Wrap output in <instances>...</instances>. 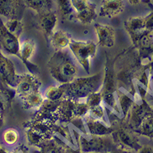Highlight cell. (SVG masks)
<instances>
[{
  "label": "cell",
  "mask_w": 153,
  "mask_h": 153,
  "mask_svg": "<svg viewBox=\"0 0 153 153\" xmlns=\"http://www.w3.org/2000/svg\"><path fill=\"white\" fill-rule=\"evenodd\" d=\"M3 140L7 144H15L19 140L18 132L14 128H9L3 133Z\"/></svg>",
  "instance_id": "d4e9b609"
},
{
  "label": "cell",
  "mask_w": 153,
  "mask_h": 153,
  "mask_svg": "<svg viewBox=\"0 0 153 153\" xmlns=\"http://www.w3.org/2000/svg\"><path fill=\"white\" fill-rule=\"evenodd\" d=\"M65 153H79V151H74L72 149H68V148L66 149Z\"/></svg>",
  "instance_id": "f546056e"
},
{
  "label": "cell",
  "mask_w": 153,
  "mask_h": 153,
  "mask_svg": "<svg viewBox=\"0 0 153 153\" xmlns=\"http://www.w3.org/2000/svg\"><path fill=\"white\" fill-rule=\"evenodd\" d=\"M25 6L38 14L45 11L52 10L53 0H23Z\"/></svg>",
  "instance_id": "e0dca14e"
},
{
  "label": "cell",
  "mask_w": 153,
  "mask_h": 153,
  "mask_svg": "<svg viewBox=\"0 0 153 153\" xmlns=\"http://www.w3.org/2000/svg\"><path fill=\"white\" fill-rule=\"evenodd\" d=\"M131 100L129 98H128L127 96L126 95H123L121 97L120 100V103H121V106L123 108V110L125 112V109H127V108L130 107L131 105Z\"/></svg>",
  "instance_id": "484cf974"
},
{
  "label": "cell",
  "mask_w": 153,
  "mask_h": 153,
  "mask_svg": "<svg viewBox=\"0 0 153 153\" xmlns=\"http://www.w3.org/2000/svg\"><path fill=\"white\" fill-rule=\"evenodd\" d=\"M52 123V120L47 119H38L32 123L26 129L29 142L33 146L42 147L52 140L54 129Z\"/></svg>",
  "instance_id": "277c9868"
},
{
  "label": "cell",
  "mask_w": 153,
  "mask_h": 153,
  "mask_svg": "<svg viewBox=\"0 0 153 153\" xmlns=\"http://www.w3.org/2000/svg\"><path fill=\"white\" fill-rule=\"evenodd\" d=\"M19 38L7 29L4 22L0 18V51L19 57Z\"/></svg>",
  "instance_id": "52a82bcc"
},
{
  "label": "cell",
  "mask_w": 153,
  "mask_h": 153,
  "mask_svg": "<svg viewBox=\"0 0 153 153\" xmlns=\"http://www.w3.org/2000/svg\"><path fill=\"white\" fill-rule=\"evenodd\" d=\"M41 83L36 76L25 74L18 76L16 92L27 108L41 105L44 101L39 88Z\"/></svg>",
  "instance_id": "7a4b0ae2"
},
{
  "label": "cell",
  "mask_w": 153,
  "mask_h": 153,
  "mask_svg": "<svg viewBox=\"0 0 153 153\" xmlns=\"http://www.w3.org/2000/svg\"><path fill=\"white\" fill-rule=\"evenodd\" d=\"M141 133L153 137V114L147 115L140 124Z\"/></svg>",
  "instance_id": "603a6c76"
},
{
  "label": "cell",
  "mask_w": 153,
  "mask_h": 153,
  "mask_svg": "<svg viewBox=\"0 0 153 153\" xmlns=\"http://www.w3.org/2000/svg\"><path fill=\"white\" fill-rule=\"evenodd\" d=\"M65 84L59 86H51L45 92V98L47 100L54 102H60L65 98Z\"/></svg>",
  "instance_id": "d6986e66"
},
{
  "label": "cell",
  "mask_w": 153,
  "mask_h": 153,
  "mask_svg": "<svg viewBox=\"0 0 153 153\" xmlns=\"http://www.w3.org/2000/svg\"><path fill=\"white\" fill-rule=\"evenodd\" d=\"M59 14L65 21L76 20L75 11L72 5L71 0H56Z\"/></svg>",
  "instance_id": "2e32d148"
},
{
  "label": "cell",
  "mask_w": 153,
  "mask_h": 153,
  "mask_svg": "<svg viewBox=\"0 0 153 153\" xmlns=\"http://www.w3.org/2000/svg\"><path fill=\"white\" fill-rule=\"evenodd\" d=\"M25 5L23 0H0V16L7 19H21Z\"/></svg>",
  "instance_id": "30bf717a"
},
{
  "label": "cell",
  "mask_w": 153,
  "mask_h": 153,
  "mask_svg": "<svg viewBox=\"0 0 153 153\" xmlns=\"http://www.w3.org/2000/svg\"><path fill=\"white\" fill-rule=\"evenodd\" d=\"M39 153H65L66 147L57 140H51L44 143Z\"/></svg>",
  "instance_id": "7402d4cb"
},
{
  "label": "cell",
  "mask_w": 153,
  "mask_h": 153,
  "mask_svg": "<svg viewBox=\"0 0 153 153\" xmlns=\"http://www.w3.org/2000/svg\"><path fill=\"white\" fill-rule=\"evenodd\" d=\"M101 81L100 74H96L89 77L76 78L72 82L65 84L64 98L75 101L87 98L97 90Z\"/></svg>",
  "instance_id": "3957f363"
},
{
  "label": "cell",
  "mask_w": 153,
  "mask_h": 153,
  "mask_svg": "<svg viewBox=\"0 0 153 153\" xmlns=\"http://www.w3.org/2000/svg\"><path fill=\"white\" fill-rule=\"evenodd\" d=\"M124 9L123 0H103L98 14L100 17L111 18L122 13Z\"/></svg>",
  "instance_id": "7c38bea8"
},
{
  "label": "cell",
  "mask_w": 153,
  "mask_h": 153,
  "mask_svg": "<svg viewBox=\"0 0 153 153\" xmlns=\"http://www.w3.org/2000/svg\"><path fill=\"white\" fill-rule=\"evenodd\" d=\"M36 43L34 40L27 39L20 43L19 57L24 62H28L33 57L36 51Z\"/></svg>",
  "instance_id": "ac0fdd59"
},
{
  "label": "cell",
  "mask_w": 153,
  "mask_h": 153,
  "mask_svg": "<svg viewBox=\"0 0 153 153\" xmlns=\"http://www.w3.org/2000/svg\"><path fill=\"white\" fill-rule=\"evenodd\" d=\"M4 23H5L7 29L12 34H13L16 37L19 38L20 36H22L24 29L23 23L21 19H7L6 21L4 22Z\"/></svg>",
  "instance_id": "ffe728a7"
},
{
  "label": "cell",
  "mask_w": 153,
  "mask_h": 153,
  "mask_svg": "<svg viewBox=\"0 0 153 153\" xmlns=\"http://www.w3.org/2000/svg\"><path fill=\"white\" fill-rule=\"evenodd\" d=\"M85 153H98V152H85Z\"/></svg>",
  "instance_id": "d6a6232c"
},
{
  "label": "cell",
  "mask_w": 153,
  "mask_h": 153,
  "mask_svg": "<svg viewBox=\"0 0 153 153\" xmlns=\"http://www.w3.org/2000/svg\"><path fill=\"white\" fill-rule=\"evenodd\" d=\"M80 147L84 152H107L112 149V143L110 140L96 136L91 140L80 139Z\"/></svg>",
  "instance_id": "9c48e42d"
},
{
  "label": "cell",
  "mask_w": 153,
  "mask_h": 153,
  "mask_svg": "<svg viewBox=\"0 0 153 153\" xmlns=\"http://www.w3.org/2000/svg\"><path fill=\"white\" fill-rule=\"evenodd\" d=\"M87 126L91 133L98 136L109 134L112 131L111 128L106 127L104 125L96 120H90L88 121Z\"/></svg>",
  "instance_id": "44dd1931"
},
{
  "label": "cell",
  "mask_w": 153,
  "mask_h": 153,
  "mask_svg": "<svg viewBox=\"0 0 153 153\" xmlns=\"http://www.w3.org/2000/svg\"><path fill=\"white\" fill-rule=\"evenodd\" d=\"M48 67L52 77L61 85L72 82L78 74L77 67L68 52L64 51H56L52 56Z\"/></svg>",
  "instance_id": "6da1fadb"
},
{
  "label": "cell",
  "mask_w": 153,
  "mask_h": 153,
  "mask_svg": "<svg viewBox=\"0 0 153 153\" xmlns=\"http://www.w3.org/2000/svg\"><path fill=\"white\" fill-rule=\"evenodd\" d=\"M119 138L121 142L127 146L131 148H138V143L134 137L126 131H121L119 132Z\"/></svg>",
  "instance_id": "cb8c5ba5"
},
{
  "label": "cell",
  "mask_w": 153,
  "mask_h": 153,
  "mask_svg": "<svg viewBox=\"0 0 153 153\" xmlns=\"http://www.w3.org/2000/svg\"><path fill=\"white\" fill-rule=\"evenodd\" d=\"M75 11L76 20L82 25H88L97 17L96 6L91 0H71Z\"/></svg>",
  "instance_id": "8992f818"
},
{
  "label": "cell",
  "mask_w": 153,
  "mask_h": 153,
  "mask_svg": "<svg viewBox=\"0 0 153 153\" xmlns=\"http://www.w3.org/2000/svg\"><path fill=\"white\" fill-rule=\"evenodd\" d=\"M145 19H146V25L147 33L148 31L150 32L153 30V13Z\"/></svg>",
  "instance_id": "4316f807"
},
{
  "label": "cell",
  "mask_w": 153,
  "mask_h": 153,
  "mask_svg": "<svg viewBox=\"0 0 153 153\" xmlns=\"http://www.w3.org/2000/svg\"><path fill=\"white\" fill-rule=\"evenodd\" d=\"M141 1V0H128V2L129 3L132 5H136L139 4Z\"/></svg>",
  "instance_id": "f1b7e54d"
},
{
  "label": "cell",
  "mask_w": 153,
  "mask_h": 153,
  "mask_svg": "<svg viewBox=\"0 0 153 153\" xmlns=\"http://www.w3.org/2000/svg\"><path fill=\"white\" fill-rule=\"evenodd\" d=\"M139 153H153V151L151 148L149 147H146L142 149Z\"/></svg>",
  "instance_id": "83f0119b"
},
{
  "label": "cell",
  "mask_w": 153,
  "mask_h": 153,
  "mask_svg": "<svg viewBox=\"0 0 153 153\" xmlns=\"http://www.w3.org/2000/svg\"><path fill=\"white\" fill-rule=\"evenodd\" d=\"M113 153H131L129 151H125V150H118L114 152Z\"/></svg>",
  "instance_id": "4dcf8cb0"
},
{
  "label": "cell",
  "mask_w": 153,
  "mask_h": 153,
  "mask_svg": "<svg viewBox=\"0 0 153 153\" xmlns=\"http://www.w3.org/2000/svg\"><path fill=\"white\" fill-rule=\"evenodd\" d=\"M145 1H146V2H150L152 1V0H145Z\"/></svg>",
  "instance_id": "1f68e13d"
},
{
  "label": "cell",
  "mask_w": 153,
  "mask_h": 153,
  "mask_svg": "<svg viewBox=\"0 0 153 153\" xmlns=\"http://www.w3.org/2000/svg\"><path fill=\"white\" fill-rule=\"evenodd\" d=\"M126 30L134 42H138L146 33H147L146 19L142 18H132L126 23Z\"/></svg>",
  "instance_id": "4fadbf2b"
},
{
  "label": "cell",
  "mask_w": 153,
  "mask_h": 153,
  "mask_svg": "<svg viewBox=\"0 0 153 153\" xmlns=\"http://www.w3.org/2000/svg\"><path fill=\"white\" fill-rule=\"evenodd\" d=\"M39 23L43 34L49 37L54 33L58 24V16L52 10L45 11L38 14Z\"/></svg>",
  "instance_id": "5bb4252c"
},
{
  "label": "cell",
  "mask_w": 153,
  "mask_h": 153,
  "mask_svg": "<svg viewBox=\"0 0 153 153\" xmlns=\"http://www.w3.org/2000/svg\"><path fill=\"white\" fill-rule=\"evenodd\" d=\"M94 29L100 46L105 48H111L114 46L116 33L113 27L104 24L96 23L94 25Z\"/></svg>",
  "instance_id": "8fae6325"
},
{
  "label": "cell",
  "mask_w": 153,
  "mask_h": 153,
  "mask_svg": "<svg viewBox=\"0 0 153 153\" xmlns=\"http://www.w3.org/2000/svg\"><path fill=\"white\" fill-rule=\"evenodd\" d=\"M68 48L80 65L88 72L91 62L97 51V45L91 41H78L72 39Z\"/></svg>",
  "instance_id": "5b68a950"
},
{
  "label": "cell",
  "mask_w": 153,
  "mask_h": 153,
  "mask_svg": "<svg viewBox=\"0 0 153 153\" xmlns=\"http://www.w3.org/2000/svg\"><path fill=\"white\" fill-rule=\"evenodd\" d=\"M50 38L51 45L56 51L65 50L69 46L72 39L67 32L61 29L54 30Z\"/></svg>",
  "instance_id": "9a60e30c"
},
{
  "label": "cell",
  "mask_w": 153,
  "mask_h": 153,
  "mask_svg": "<svg viewBox=\"0 0 153 153\" xmlns=\"http://www.w3.org/2000/svg\"><path fill=\"white\" fill-rule=\"evenodd\" d=\"M18 76L13 62L0 51V82L4 85L15 88Z\"/></svg>",
  "instance_id": "ba28073f"
}]
</instances>
